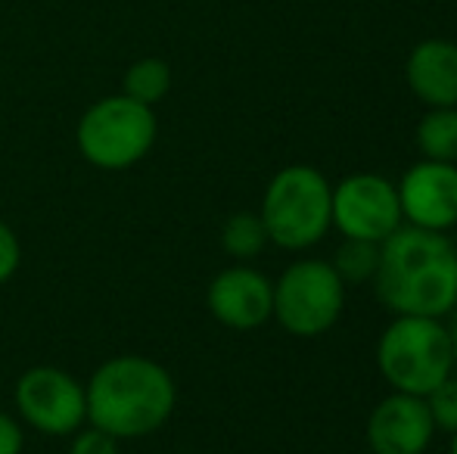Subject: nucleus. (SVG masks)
<instances>
[{
    "mask_svg": "<svg viewBox=\"0 0 457 454\" xmlns=\"http://www.w3.org/2000/svg\"><path fill=\"white\" fill-rule=\"evenodd\" d=\"M377 296L395 315L442 318L457 305V246L442 230L398 227L379 243Z\"/></svg>",
    "mask_w": 457,
    "mask_h": 454,
    "instance_id": "f257e3e1",
    "label": "nucleus"
},
{
    "mask_svg": "<svg viewBox=\"0 0 457 454\" xmlns=\"http://www.w3.org/2000/svg\"><path fill=\"white\" fill-rule=\"evenodd\" d=\"M87 424L119 442L159 433L178 408V383L169 367L146 355H112L85 383Z\"/></svg>",
    "mask_w": 457,
    "mask_h": 454,
    "instance_id": "f03ea898",
    "label": "nucleus"
},
{
    "mask_svg": "<svg viewBox=\"0 0 457 454\" xmlns=\"http://www.w3.org/2000/svg\"><path fill=\"white\" fill-rule=\"evenodd\" d=\"M159 121L153 106L112 94L87 106L75 128V144L87 165L100 171H128L150 156Z\"/></svg>",
    "mask_w": 457,
    "mask_h": 454,
    "instance_id": "7ed1b4c3",
    "label": "nucleus"
},
{
    "mask_svg": "<svg viewBox=\"0 0 457 454\" xmlns=\"http://www.w3.org/2000/svg\"><path fill=\"white\" fill-rule=\"evenodd\" d=\"M377 364L395 392L427 399L454 370L448 330L439 324V318L398 315V321L379 336Z\"/></svg>",
    "mask_w": 457,
    "mask_h": 454,
    "instance_id": "20e7f679",
    "label": "nucleus"
},
{
    "mask_svg": "<svg viewBox=\"0 0 457 454\" xmlns=\"http://www.w3.org/2000/svg\"><path fill=\"white\" fill-rule=\"evenodd\" d=\"M333 221V190L312 165L277 171L262 200L268 240L283 249H305L327 234Z\"/></svg>",
    "mask_w": 457,
    "mask_h": 454,
    "instance_id": "39448f33",
    "label": "nucleus"
},
{
    "mask_svg": "<svg viewBox=\"0 0 457 454\" xmlns=\"http://www.w3.org/2000/svg\"><path fill=\"white\" fill-rule=\"evenodd\" d=\"M12 408L19 424L41 436L69 439L87 424L85 383L54 364H37L19 374L12 386Z\"/></svg>",
    "mask_w": 457,
    "mask_h": 454,
    "instance_id": "423d86ee",
    "label": "nucleus"
},
{
    "mask_svg": "<svg viewBox=\"0 0 457 454\" xmlns=\"http://www.w3.org/2000/svg\"><path fill=\"white\" fill-rule=\"evenodd\" d=\"M345 284L327 261H295L274 284V318L293 336H320L339 321Z\"/></svg>",
    "mask_w": 457,
    "mask_h": 454,
    "instance_id": "0eeeda50",
    "label": "nucleus"
},
{
    "mask_svg": "<svg viewBox=\"0 0 457 454\" xmlns=\"http://www.w3.org/2000/svg\"><path fill=\"white\" fill-rule=\"evenodd\" d=\"M333 225L352 240L383 243L402 227L398 190L379 175H352L333 190Z\"/></svg>",
    "mask_w": 457,
    "mask_h": 454,
    "instance_id": "6e6552de",
    "label": "nucleus"
},
{
    "mask_svg": "<svg viewBox=\"0 0 457 454\" xmlns=\"http://www.w3.org/2000/svg\"><path fill=\"white\" fill-rule=\"evenodd\" d=\"M212 318L230 330H255L274 315V284L249 265L215 274L205 293Z\"/></svg>",
    "mask_w": 457,
    "mask_h": 454,
    "instance_id": "1a4fd4ad",
    "label": "nucleus"
},
{
    "mask_svg": "<svg viewBox=\"0 0 457 454\" xmlns=\"http://www.w3.org/2000/svg\"><path fill=\"white\" fill-rule=\"evenodd\" d=\"M402 219L423 230H448L457 225V165L423 159L398 187Z\"/></svg>",
    "mask_w": 457,
    "mask_h": 454,
    "instance_id": "9d476101",
    "label": "nucleus"
},
{
    "mask_svg": "<svg viewBox=\"0 0 457 454\" xmlns=\"http://www.w3.org/2000/svg\"><path fill=\"white\" fill-rule=\"evenodd\" d=\"M436 433L427 399L395 392L377 405L367 424V439L377 454H423Z\"/></svg>",
    "mask_w": 457,
    "mask_h": 454,
    "instance_id": "9b49d317",
    "label": "nucleus"
},
{
    "mask_svg": "<svg viewBox=\"0 0 457 454\" xmlns=\"http://www.w3.org/2000/svg\"><path fill=\"white\" fill-rule=\"evenodd\" d=\"M408 85L427 106H457V44L429 37L408 56Z\"/></svg>",
    "mask_w": 457,
    "mask_h": 454,
    "instance_id": "f8f14e48",
    "label": "nucleus"
},
{
    "mask_svg": "<svg viewBox=\"0 0 457 454\" xmlns=\"http://www.w3.org/2000/svg\"><path fill=\"white\" fill-rule=\"evenodd\" d=\"M171 66L159 56H144V60L131 62L121 78V94L144 106H156L169 97L171 91Z\"/></svg>",
    "mask_w": 457,
    "mask_h": 454,
    "instance_id": "ddd939ff",
    "label": "nucleus"
},
{
    "mask_svg": "<svg viewBox=\"0 0 457 454\" xmlns=\"http://www.w3.org/2000/svg\"><path fill=\"white\" fill-rule=\"evenodd\" d=\"M417 146L433 162H457V106H439L423 115Z\"/></svg>",
    "mask_w": 457,
    "mask_h": 454,
    "instance_id": "4468645a",
    "label": "nucleus"
},
{
    "mask_svg": "<svg viewBox=\"0 0 457 454\" xmlns=\"http://www.w3.org/2000/svg\"><path fill=\"white\" fill-rule=\"evenodd\" d=\"M268 230L262 225V215L253 212H237L224 221L221 227V246L230 259H255V255L265 249Z\"/></svg>",
    "mask_w": 457,
    "mask_h": 454,
    "instance_id": "2eb2a0df",
    "label": "nucleus"
},
{
    "mask_svg": "<svg viewBox=\"0 0 457 454\" xmlns=\"http://www.w3.org/2000/svg\"><path fill=\"white\" fill-rule=\"evenodd\" d=\"M377 265H379V243L345 236V243L337 249L333 271L339 274L343 284H364V280H373Z\"/></svg>",
    "mask_w": 457,
    "mask_h": 454,
    "instance_id": "dca6fc26",
    "label": "nucleus"
},
{
    "mask_svg": "<svg viewBox=\"0 0 457 454\" xmlns=\"http://www.w3.org/2000/svg\"><path fill=\"white\" fill-rule=\"evenodd\" d=\"M427 408L439 430L457 433V376H448L445 383H439V386L427 395Z\"/></svg>",
    "mask_w": 457,
    "mask_h": 454,
    "instance_id": "f3484780",
    "label": "nucleus"
},
{
    "mask_svg": "<svg viewBox=\"0 0 457 454\" xmlns=\"http://www.w3.org/2000/svg\"><path fill=\"white\" fill-rule=\"evenodd\" d=\"M119 439L85 424L79 433L69 436V454H119Z\"/></svg>",
    "mask_w": 457,
    "mask_h": 454,
    "instance_id": "a211bd4d",
    "label": "nucleus"
},
{
    "mask_svg": "<svg viewBox=\"0 0 457 454\" xmlns=\"http://www.w3.org/2000/svg\"><path fill=\"white\" fill-rule=\"evenodd\" d=\"M19 261H22V243H19L16 230L0 219V286L16 277Z\"/></svg>",
    "mask_w": 457,
    "mask_h": 454,
    "instance_id": "6ab92c4d",
    "label": "nucleus"
},
{
    "mask_svg": "<svg viewBox=\"0 0 457 454\" xmlns=\"http://www.w3.org/2000/svg\"><path fill=\"white\" fill-rule=\"evenodd\" d=\"M25 449V430L19 417L0 411V454H22Z\"/></svg>",
    "mask_w": 457,
    "mask_h": 454,
    "instance_id": "aec40b11",
    "label": "nucleus"
},
{
    "mask_svg": "<svg viewBox=\"0 0 457 454\" xmlns=\"http://www.w3.org/2000/svg\"><path fill=\"white\" fill-rule=\"evenodd\" d=\"M448 315H452V321H448V343H452V358H454V367H457V305L452 311H448Z\"/></svg>",
    "mask_w": 457,
    "mask_h": 454,
    "instance_id": "412c9836",
    "label": "nucleus"
},
{
    "mask_svg": "<svg viewBox=\"0 0 457 454\" xmlns=\"http://www.w3.org/2000/svg\"><path fill=\"white\" fill-rule=\"evenodd\" d=\"M452 454H457V433H454V439H452Z\"/></svg>",
    "mask_w": 457,
    "mask_h": 454,
    "instance_id": "4be33fe9",
    "label": "nucleus"
}]
</instances>
